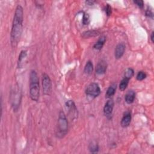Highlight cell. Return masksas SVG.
Returning a JSON list of instances; mask_svg holds the SVG:
<instances>
[{
  "label": "cell",
  "instance_id": "1",
  "mask_svg": "<svg viewBox=\"0 0 154 154\" xmlns=\"http://www.w3.org/2000/svg\"><path fill=\"white\" fill-rule=\"evenodd\" d=\"M24 20V10L21 6L18 5L15 10L12 30L10 34V42L12 48L17 47L23 32Z\"/></svg>",
  "mask_w": 154,
  "mask_h": 154
},
{
  "label": "cell",
  "instance_id": "2",
  "mask_svg": "<svg viewBox=\"0 0 154 154\" xmlns=\"http://www.w3.org/2000/svg\"><path fill=\"white\" fill-rule=\"evenodd\" d=\"M30 96L31 100L36 102L38 101L40 96L39 80L35 70L31 71L30 74Z\"/></svg>",
  "mask_w": 154,
  "mask_h": 154
},
{
  "label": "cell",
  "instance_id": "3",
  "mask_svg": "<svg viewBox=\"0 0 154 154\" xmlns=\"http://www.w3.org/2000/svg\"><path fill=\"white\" fill-rule=\"evenodd\" d=\"M68 132V121L64 113L60 111L57 120L56 135L59 138H63Z\"/></svg>",
  "mask_w": 154,
  "mask_h": 154
},
{
  "label": "cell",
  "instance_id": "4",
  "mask_svg": "<svg viewBox=\"0 0 154 154\" xmlns=\"http://www.w3.org/2000/svg\"><path fill=\"white\" fill-rule=\"evenodd\" d=\"M42 83L43 94L47 96L50 95L52 92V82L48 74L45 73L42 74Z\"/></svg>",
  "mask_w": 154,
  "mask_h": 154
},
{
  "label": "cell",
  "instance_id": "5",
  "mask_svg": "<svg viewBox=\"0 0 154 154\" xmlns=\"http://www.w3.org/2000/svg\"><path fill=\"white\" fill-rule=\"evenodd\" d=\"M101 93V89L97 83H91L87 86L85 90L87 96L93 98L97 97Z\"/></svg>",
  "mask_w": 154,
  "mask_h": 154
},
{
  "label": "cell",
  "instance_id": "6",
  "mask_svg": "<svg viewBox=\"0 0 154 154\" xmlns=\"http://www.w3.org/2000/svg\"><path fill=\"white\" fill-rule=\"evenodd\" d=\"M16 89H15L14 92H12V95H11V98H12V107L13 108L14 112L16 111L19 108V106L20 105V93L19 92V90L17 89V91L16 92Z\"/></svg>",
  "mask_w": 154,
  "mask_h": 154
},
{
  "label": "cell",
  "instance_id": "7",
  "mask_svg": "<svg viewBox=\"0 0 154 154\" xmlns=\"http://www.w3.org/2000/svg\"><path fill=\"white\" fill-rule=\"evenodd\" d=\"M114 105V103L113 100H109L105 103L104 107V113L106 117H110L112 116Z\"/></svg>",
  "mask_w": 154,
  "mask_h": 154
},
{
  "label": "cell",
  "instance_id": "8",
  "mask_svg": "<svg viewBox=\"0 0 154 154\" xmlns=\"http://www.w3.org/2000/svg\"><path fill=\"white\" fill-rule=\"evenodd\" d=\"M125 45L124 43H120L116 46L115 51H114V56L116 59H120L124 56L125 51Z\"/></svg>",
  "mask_w": 154,
  "mask_h": 154
},
{
  "label": "cell",
  "instance_id": "9",
  "mask_svg": "<svg viewBox=\"0 0 154 154\" xmlns=\"http://www.w3.org/2000/svg\"><path fill=\"white\" fill-rule=\"evenodd\" d=\"M107 62L105 60H102L97 63L96 66V73L98 75L104 74L107 71Z\"/></svg>",
  "mask_w": 154,
  "mask_h": 154
},
{
  "label": "cell",
  "instance_id": "10",
  "mask_svg": "<svg viewBox=\"0 0 154 154\" xmlns=\"http://www.w3.org/2000/svg\"><path fill=\"white\" fill-rule=\"evenodd\" d=\"M131 122V114L130 112H126L121 120V126L123 128H126L129 126Z\"/></svg>",
  "mask_w": 154,
  "mask_h": 154
},
{
  "label": "cell",
  "instance_id": "11",
  "mask_svg": "<svg viewBox=\"0 0 154 154\" xmlns=\"http://www.w3.org/2000/svg\"><path fill=\"white\" fill-rule=\"evenodd\" d=\"M66 107L68 109L69 113L71 115L73 116L77 113V109L75 106V104L73 101H68L66 103Z\"/></svg>",
  "mask_w": 154,
  "mask_h": 154
},
{
  "label": "cell",
  "instance_id": "12",
  "mask_svg": "<svg viewBox=\"0 0 154 154\" xmlns=\"http://www.w3.org/2000/svg\"><path fill=\"white\" fill-rule=\"evenodd\" d=\"M136 97V93L133 90H129L125 97V102L128 104H131L132 103H133Z\"/></svg>",
  "mask_w": 154,
  "mask_h": 154
},
{
  "label": "cell",
  "instance_id": "13",
  "mask_svg": "<svg viewBox=\"0 0 154 154\" xmlns=\"http://www.w3.org/2000/svg\"><path fill=\"white\" fill-rule=\"evenodd\" d=\"M105 42H106V37L104 36H101L94 45L93 48L96 50H101L103 46L104 45Z\"/></svg>",
  "mask_w": 154,
  "mask_h": 154
},
{
  "label": "cell",
  "instance_id": "14",
  "mask_svg": "<svg viewBox=\"0 0 154 154\" xmlns=\"http://www.w3.org/2000/svg\"><path fill=\"white\" fill-rule=\"evenodd\" d=\"M116 88H117V85L116 84H112L108 87V89L105 94V97L107 98H110L111 97H112L116 93Z\"/></svg>",
  "mask_w": 154,
  "mask_h": 154
},
{
  "label": "cell",
  "instance_id": "15",
  "mask_svg": "<svg viewBox=\"0 0 154 154\" xmlns=\"http://www.w3.org/2000/svg\"><path fill=\"white\" fill-rule=\"evenodd\" d=\"M93 71V65L91 61H88L85 65L84 72L87 75H90L92 73Z\"/></svg>",
  "mask_w": 154,
  "mask_h": 154
},
{
  "label": "cell",
  "instance_id": "16",
  "mask_svg": "<svg viewBox=\"0 0 154 154\" xmlns=\"http://www.w3.org/2000/svg\"><path fill=\"white\" fill-rule=\"evenodd\" d=\"M27 51L25 50H23L19 56V59H18V67L19 68H21L23 66V63L24 61V60L25 59V58L27 57Z\"/></svg>",
  "mask_w": 154,
  "mask_h": 154
},
{
  "label": "cell",
  "instance_id": "17",
  "mask_svg": "<svg viewBox=\"0 0 154 154\" xmlns=\"http://www.w3.org/2000/svg\"><path fill=\"white\" fill-rule=\"evenodd\" d=\"M99 35H100V32H99L98 31L92 30V31H87L84 32L83 33L82 36L84 38H89L91 37L96 36Z\"/></svg>",
  "mask_w": 154,
  "mask_h": 154
},
{
  "label": "cell",
  "instance_id": "18",
  "mask_svg": "<svg viewBox=\"0 0 154 154\" xmlns=\"http://www.w3.org/2000/svg\"><path fill=\"white\" fill-rule=\"evenodd\" d=\"M129 79L124 76V78L121 81L120 84H119V89L121 91H124L126 89V87L128 85Z\"/></svg>",
  "mask_w": 154,
  "mask_h": 154
},
{
  "label": "cell",
  "instance_id": "19",
  "mask_svg": "<svg viewBox=\"0 0 154 154\" xmlns=\"http://www.w3.org/2000/svg\"><path fill=\"white\" fill-rule=\"evenodd\" d=\"M89 150L90 151V152L92 153H97L99 150V146L97 143L95 141H93L90 143V144L89 145Z\"/></svg>",
  "mask_w": 154,
  "mask_h": 154
},
{
  "label": "cell",
  "instance_id": "20",
  "mask_svg": "<svg viewBox=\"0 0 154 154\" xmlns=\"http://www.w3.org/2000/svg\"><path fill=\"white\" fill-rule=\"evenodd\" d=\"M146 78V74L143 71L138 72L136 76L137 80L138 81H142V80H145Z\"/></svg>",
  "mask_w": 154,
  "mask_h": 154
},
{
  "label": "cell",
  "instance_id": "21",
  "mask_svg": "<svg viewBox=\"0 0 154 154\" xmlns=\"http://www.w3.org/2000/svg\"><path fill=\"white\" fill-rule=\"evenodd\" d=\"M134 70L131 68L128 69L125 73V77L129 78V80L134 76Z\"/></svg>",
  "mask_w": 154,
  "mask_h": 154
},
{
  "label": "cell",
  "instance_id": "22",
  "mask_svg": "<svg viewBox=\"0 0 154 154\" xmlns=\"http://www.w3.org/2000/svg\"><path fill=\"white\" fill-rule=\"evenodd\" d=\"M89 15L87 13H84L83 16V23L84 25H88L90 23V19H89Z\"/></svg>",
  "mask_w": 154,
  "mask_h": 154
},
{
  "label": "cell",
  "instance_id": "23",
  "mask_svg": "<svg viewBox=\"0 0 154 154\" xmlns=\"http://www.w3.org/2000/svg\"><path fill=\"white\" fill-rule=\"evenodd\" d=\"M112 7L109 6V4H107L106 7H105V12L106 14L108 16H109L112 14Z\"/></svg>",
  "mask_w": 154,
  "mask_h": 154
},
{
  "label": "cell",
  "instance_id": "24",
  "mask_svg": "<svg viewBox=\"0 0 154 154\" xmlns=\"http://www.w3.org/2000/svg\"><path fill=\"white\" fill-rule=\"evenodd\" d=\"M134 4H136L138 7L140 8H143L144 6V3L143 1H141V0H138V1H134Z\"/></svg>",
  "mask_w": 154,
  "mask_h": 154
},
{
  "label": "cell",
  "instance_id": "25",
  "mask_svg": "<svg viewBox=\"0 0 154 154\" xmlns=\"http://www.w3.org/2000/svg\"><path fill=\"white\" fill-rule=\"evenodd\" d=\"M146 15L149 18H153V12L151 10L148 9L146 12Z\"/></svg>",
  "mask_w": 154,
  "mask_h": 154
},
{
  "label": "cell",
  "instance_id": "26",
  "mask_svg": "<svg viewBox=\"0 0 154 154\" xmlns=\"http://www.w3.org/2000/svg\"><path fill=\"white\" fill-rule=\"evenodd\" d=\"M85 3L89 6H92L95 3V1H85Z\"/></svg>",
  "mask_w": 154,
  "mask_h": 154
},
{
  "label": "cell",
  "instance_id": "27",
  "mask_svg": "<svg viewBox=\"0 0 154 154\" xmlns=\"http://www.w3.org/2000/svg\"><path fill=\"white\" fill-rule=\"evenodd\" d=\"M154 32L153 31L152 32V33H151V36H150V39H151V41L152 43H153V35H154Z\"/></svg>",
  "mask_w": 154,
  "mask_h": 154
}]
</instances>
